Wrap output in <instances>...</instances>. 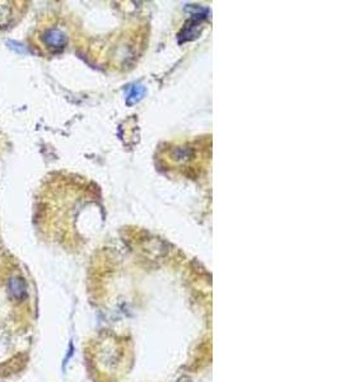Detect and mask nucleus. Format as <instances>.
I'll return each mask as SVG.
<instances>
[{
	"label": "nucleus",
	"mask_w": 340,
	"mask_h": 382,
	"mask_svg": "<svg viewBox=\"0 0 340 382\" xmlns=\"http://www.w3.org/2000/svg\"><path fill=\"white\" fill-rule=\"evenodd\" d=\"M42 42L51 50H61L66 45V36L56 28H50L43 32Z\"/></svg>",
	"instance_id": "obj_1"
},
{
	"label": "nucleus",
	"mask_w": 340,
	"mask_h": 382,
	"mask_svg": "<svg viewBox=\"0 0 340 382\" xmlns=\"http://www.w3.org/2000/svg\"><path fill=\"white\" fill-rule=\"evenodd\" d=\"M8 292L16 301H23L27 297V283L19 275H14L8 280Z\"/></svg>",
	"instance_id": "obj_2"
},
{
	"label": "nucleus",
	"mask_w": 340,
	"mask_h": 382,
	"mask_svg": "<svg viewBox=\"0 0 340 382\" xmlns=\"http://www.w3.org/2000/svg\"><path fill=\"white\" fill-rule=\"evenodd\" d=\"M12 8L8 4H0V27H7L11 23Z\"/></svg>",
	"instance_id": "obj_3"
},
{
	"label": "nucleus",
	"mask_w": 340,
	"mask_h": 382,
	"mask_svg": "<svg viewBox=\"0 0 340 382\" xmlns=\"http://www.w3.org/2000/svg\"><path fill=\"white\" fill-rule=\"evenodd\" d=\"M8 45H9V47H11V49L16 50V51L18 52V54H26V52H27V50H26L25 47H23V45L18 44V42H14V41H11V42H8Z\"/></svg>",
	"instance_id": "obj_4"
}]
</instances>
